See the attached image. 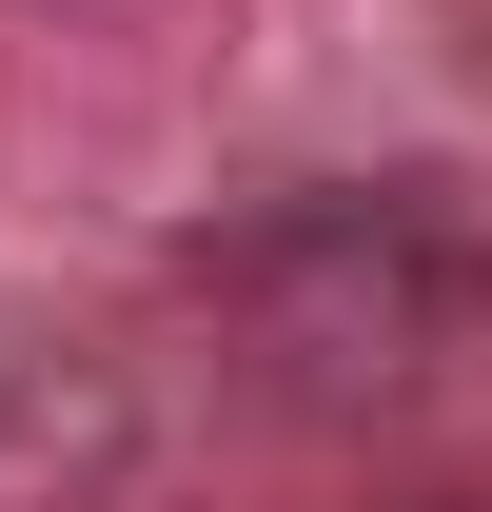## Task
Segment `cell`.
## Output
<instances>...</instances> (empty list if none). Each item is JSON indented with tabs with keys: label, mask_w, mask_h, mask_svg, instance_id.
I'll list each match as a JSON object with an SVG mask.
<instances>
[{
	"label": "cell",
	"mask_w": 492,
	"mask_h": 512,
	"mask_svg": "<svg viewBox=\"0 0 492 512\" xmlns=\"http://www.w3.org/2000/svg\"><path fill=\"white\" fill-rule=\"evenodd\" d=\"M433 512H492V493H433Z\"/></svg>",
	"instance_id": "cell-3"
},
{
	"label": "cell",
	"mask_w": 492,
	"mask_h": 512,
	"mask_svg": "<svg viewBox=\"0 0 492 512\" xmlns=\"http://www.w3.org/2000/svg\"><path fill=\"white\" fill-rule=\"evenodd\" d=\"M197 296H217V335H237L296 414H374V394H433L492 335V237L433 217L414 178L276 197V217H237V237L197 256Z\"/></svg>",
	"instance_id": "cell-1"
},
{
	"label": "cell",
	"mask_w": 492,
	"mask_h": 512,
	"mask_svg": "<svg viewBox=\"0 0 492 512\" xmlns=\"http://www.w3.org/2000/svg\"><path fill=\"white\" fill-rule=\"evenodd\" d=\"M158 414L79 316H0V512H119Z\"/></svg>",
	"instance_id": "cell-2"
}]
</instances>
